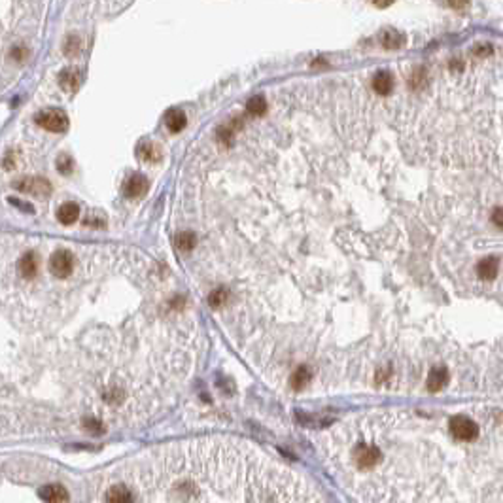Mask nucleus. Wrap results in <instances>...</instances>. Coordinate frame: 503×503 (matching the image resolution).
Returning <instances> with one entry per match:
<instances>
[{
	"label": "nucleus",
	"instance_id": "f257e3e1",
	"mask_svg": "<svg viewBox=\"0 0 503 503\" xmlns=\"http://www.w3.org/2000/svg\"><path fill=\"white\" fill-rule=\"evenodd\" d=\"M450 433L456 437L458 441L469 443V441H475L479 437V426L471 418L458 414V416L450 418Z\"/></svg>",
	"mask_w": 503,
	"mask_h": 503
},
{
	"label": "nucleus",
	"instance_id": "f03ea898",
	"mask_svg": "<svg viewBox=\"0 0 503 503\" xmlns=\"http://www.w3.org/2000/svg\"><path fill=\"white\" fill-rule=\"evenodd\" d=\"M36 123L51 132H65L68 129V116L63 110H44L36 116Z\"/></svg>",
	"mask_w": 503,
	"mask_h": 503
},
{
	"label": "nucleus",
	"instance_id": "7ed1b4c3",
	"mask_svg": "<svg viewBox=\"0 0 503 503\" xmlns=\"http://www.w3.org/2000/svg\"><path fill=\"white\" fill-rule=\"evenodd\" d=\"M74 269V256L68 250H57L49 259V271L53 276L66 278L72 274Z\"/></svg>",
	"mask_w": 503,
	"mask_h": 503
},
{
	"label": "nucleus",
	"instance_id": "20e7f679",
	"mask_svg": "<svg viewBox=\"0 0 503 503\" xmlns=\"http://www.w3.org/2000/svg\"><path fill=\"white\" fill-rule=\"evenodd\" d=\"M15 187L23 193L34 195V197H46L51 193V184L46 178H21Z\"/></svg>",
	"mask_w": 503,
	"mask_h": 503
},
{
	"label": "nucleus",
	"instance_id": "39448f33",
	"mask_svg": "<svg viewBox=\"0 0 503 503\" xmlns=\"http://www.w3.org/2000/svg\"><path fill=\"white\" fill-rule=\"evenodd\" d=\"M378 458H380V450L377 446H373V444L361 443L354 450V460H356V463L361 469H369L373 465H377Z\"/></svg>",
	"mask_w": 503,
	"mask_h": 503
},
{
	"label": "nucleus",
	"instance_id": "423d86ee",
	"mask_svg": "<svg viewBox=\"0 0 503 503\" xmlns=\"http://www.w3.org/2000/svg\"><path fill=\"white\" fill-rule=\"evenodd\" d=\"M148 187H150V182L144 174H131L123 185V193L129 199H138L148 193Z\"/></svg>",
	"mask_w": 503,
	"mask_h": 503
},
{
	"label": "nucleus",
	"instance_id": "0eeeda50",
	"mask_svg": "<svg viewBox=\"0 0 503 503\" xmlns=\"http://www.w3.org/2000/svg\"><path fill=\"white\" fill-rule=\"evenodd\" d=\"M40 497L47 503H66L68 501V492L61 484H47L40 488Z\"/></svg>",
	"mask_w": 503,
	"mask_h": 503
},
{
	"label": "nucleus",
	"instance_id": "6e6552de",
	"mask_svg": "<svg viewBox=\"0 0 503 503\" xmlns=\"http://www.w3.org/2000/svg\"><path fill=\"white\" fill-rule=\"evenodd\" d=\"M378 40H380V44H382L386 49H399V47L405 46V38L403 33H399L396 29H384L382 33L378 34Z\"/></svg>",
	"mask_w": 503,
	"mask_h": 503
},
{
	"label": "nucleus",
	"instance_id": "1a4fd4ad",
	"mask_svg": "<svg viewBox=\"0 0 503 503\" xmlns=\"http://www.w3.org/2000/svg\"><path fill=\"white\" fill-rule=\"evenodd\" d=\"M446 382H449V371L444 369V367H433L430 371V375H428L426 386H428V390L431 394H435V392L443 390L444 386H446Z\"/></svg>",
	"mask_w": 503,
	"mask_h": 503
},
{
	"label": "nucleus",
	"instance_id": "9d476101",
	"mask_svg": "<svg viewBox=\"0 0 503 503\" xmlns=\"http://www.w3.org/2000/svg\"><path fill=\"white\" fill-rule=\"evenodd\" d=\"M497 271H499V259L496 256L481 259L479 265H477V274L483 280H494L497 276Z\"/></svg>",
	"mask_w": 503,
	"mask_h": 503
},
{
	"label": "nucleus",
	"instance_id": "9b49d317",
	"mask_svg": "<svg viewBox=\"0 0 503 503\" xmlns=\"http://www.w3.org/2000/svg\"><path fill=\"white\" fill-rule=\"evenodd\" d=\"M106 503H134V496L132 492L125 486H112L108 488L104 496Z\"/></svg>",
	"mask_w": 503,
	"mask_h": 503
},
{
	"label": "nucleus",
	"instance_id": "f8f14e48",
	"mask_svg": "<svg viewBox=\"0 0 503 503\" xmlns=\"http://www.w3.org/2000/svg\"><path fill=\"white\" fill-rule=\"evenodd\" d=\"M373 89L378 95H390L392 89H394V76L390 72H386V70L377 72L375 78H373Z\"/></svg>",
	"mask_w": 503,
	"mask_h": 503
},
{
	"label": "nucleus",
	"instance_id": "ddd939ff",
	"mask_svg": "<svg viewBox=\"0 0 503 503\" xmlns=\"http://www.w3.org/2000/svg\"><path fill=\"white\" fill-rule=\"evenodd\" d=\"M187 119H185V114L178 108H172L165 114V125L171 132H180L185 127Z\"/></svg>",
	"mask_w": 503,
	"mask_h": 503
},
{
	"label": "nucleus",
	"instance_id": "4468645a",
	"mask_svg": "<svg viewBox=\"0 0 503 503\" xmlns=\"http://www.w3.org/2000/svg\"><path fill=\"white\" fill-rule=\"evenodd\" d=\"M79 218V206L76 203H65L57 210V219L63 225H72Z\"/></svg>",
	"mask_w": 503,
	"mask_h": 503
},
{
	"label": "nucleus",
	"instance_id": "2eb2a0df",
	"mask_svg": "<svg viewBox=\"0 0 503 503\" xmlns=\"http://www.w3.org/2000/svg\"><path fill=\"white\" fill-rule=\"evenodd\" d=\"M138 155L142 161L146 163H159L161 159H163V152H161V148L157 144H153V142H146V144H140L138 148Z\"/></svg>",
	"mask_w": 503,
	"mask_h": 503
},
{
	"label": "nucleus",
	"instance_id": "dca6fc26",
	"mask_svg": "<svg viewBox=\"0 0 503 503\" xmlns=\"http://www.w3.org/2000/svg\"><path fill=\"white\" fill-rule=\"evenodd\" d=\"M19 272H21V276H25V278L36 276V272H38V258L34 256L33 252L25 254V256L19 259Z\"/></svg>",
	"mask_w": 503,
	"mask_h": 503
},
{
	"label": "nucleus",
	"instance_id": "f3484780",
	"mask_svg": "<svg viewBox=\"0 0 503 503\" xmlns=\"http://www.w3.org/2000/svg\"><path fill=\"white\" fill-rule=\"evenodd\" d=\"M311 380V369L309 367H297L290 377V386L293 390H301Z\"/></svg>",
	"mask_w": 503,
	"mask_h": 503
},
{
	"label": "nucleus",
	"instance_id": "a211bd4d",
	"mask_svg": "<svg viewBox=\"0 0 503 503\" xmlns=\"http://www.w3.org/2000/svg\"><path fill=\"white\" fill-rule=\"evenodd\" d=\"M59 83L63 86L65 91H68V93L76 91L79 86L78 74L74 72V70H63V72H61V78H59Z\"/></svg>",
	"mask_w": 503,
	"mask_h": 503
},
{
	"label": "nucleus",
	"instance_id": "6ab92c4d",
	"mask_svg": "<svg viewBox=\"0 0 503 503\" xmlns=\"http://www.w3.org/2000/svg\"><path fill=\"white\" fill-rule=\"evenodd\" d=\"M246 108H248V114H252V116L259 118V116H263V114L267 112V100H265L263 97H259V95H258V97H254V99L248 100Z\"/></svg>",
	"mask_w": 503,
	"mask_h": 503
},
{
	"label": "nucleus",
	"instance_id": "aec40b11",
	"mask_svg": "<svg viewBox=\"0 0 503 503\" xmlns=\"http://www.w3.org/2000/svg\"><path fill=\"white\" fill-rule=\"evenodd\" d=\"M195 242H197V238H195V235H193L191 231H182L178 237H176V246L184 252L191 250L193 246H195Z\"/></svg>",
	"mask_w": 503,
	"mask_h": 503
},
{
	"label": "nucleus",
	"instance_id": "412c9836",
	"mask_svg": "<svg viewBox=\"0 0 503 503\" xmlns=\"http://www.w3.org/2000/svg\"><path fill=\"white\" fill-rule=\"evenodd\" d=\"M426 68H422V66H418V68H414V72H412V76H410V79H409V83H410V87L412 89H422L424 86H426V81H428V76H426Z\"/></svg>",
	"mask_w": 503,
	"mask_h": 503
},
{
	"label": "nucleus",
	"instance_id": "4be33fe9",
	"mask_svg": "<svg viewBox=\"0 0 503 503\" xmlns=\"http://www.w3.org/2000/svg\"><path fill=\"white\" fill-rule=\"evenodd\" d=\"M225 299H227V290L225 288H218V290H214L208 295V304L214 306V309H219V306H223Z\"/></svg>",
	"mask_w": 503,
	"mask_h": 503
},
{
	"label": "nucleus",
	"instance_id": "5701e85b",
	"mask_svg": "<svg viewBox=\"0 0 503 503\" xmlns=\"http://www.w3.org/2000/svg\"><path fill=\"white\" fill-rule=\"evenodd\" d=\"M492 46L490 44H477L473 49H471V53L475 55V57H479V59H486V57H490L492 55Z\"/></svg>",
	"mask_w": 503,
	"mask_h": 503
},
{
	"label": "nucleus",
	"instance_id": "b1692460",
	"mask_svg": "<svg viewBox=\"0 0 503 503\" xmlns=\"http://www.w3.org/2000/svg\"><path fill=\"white\" fill-rule=\"evenodd\" d=\"M57 169H59L61 172L68 174V172L72 171V159L68 157V155H61V157L57 159Z\"/></svg>",
	"mask_w": 503,
	"mask_h": 503
},
{
	"label": "nucleus",
	"instance_id": "393cba45",
	"mask_svg": "<svg viewBox=\"0 0 503 503\" xmlns=\"http://www.w3.org/2000/svg\"><path fill=\"white\" fill-rule=\"evenodd\" d=\"M492 223L503 231V208H494V212H492Z\"/></svg>",
	"mask_w": 503,
	"mask_h": 503
},
{
	"label": "nucleus",
	"instance_id": "a878e982",
	"mask_svg": "<svg viewBox=\"0 0 503 503\" xmlns=\"http://www.w3.org/2000/svg\"><path fill=\"white\" fill-rule=\"evenodd\" d=\"M450 8H454V10H465L467 4H469V0H449Z\"/></svg>",
	"mask_w": 503,
	"mask_h": 503
},
{
	"label": "nucleus",
	"instance_id": "bb28decb",
	"mask_svg": "<svg viewBox=\"0 0 503 503\" xmlns=\"http://www.w3.org/2000/svg\"><path fill=\"white\" fill-rule=\"evenodd\" d=\"M450 70H452V72H460V70H463V63L460 59H452L450 61Z\"/></svg>",
	"mask_w": 503,
	"mask_h": 503
},
{
	"label": "nucleus",
	"instance_id": "cd10ccee",
	"mask_svg": "<svg viewBox=\"0 0 503 503\" xmlns=\"http://www.w3.org/2000/svg\"><path fill=\"white\" fill-rule=\"evenodd\" d=\"M371 2H373L377 8H388V6H392L396 0H371Z\"/></svg>",
	"mask_w": 503,
	"mask_h": 503
}]
</instances>
